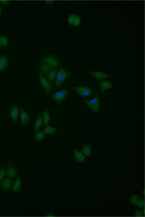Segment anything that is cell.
Here are the masks:
<instances>
[{"mask_svg":"<svg viewBox=\"0 0 145 217\" xmlns=\"http://www.w3.org/2000/svg\"><path fill=\"white\" fill-rule=\"evenodd\" d=\"M72 76V72L70 70L65 69L63 66H61L60 69H58L57 75L56 77V81H54V86L56 88H59L63 82L65 81L66 80H67L69 78Z\"/></svg>","mask_w":145,"mask_h":217,"instance_id":"obj_1","label":"cell"},{"mask_svg":"<svg viewBox=\"0 0 145 217\" xmlns=\"http://www.w3.org/2000/svg\"><path fill=\"white\" fill-rule=\"evenodd\" d=\"M73 89L76 91L77 95H80L83 97H91L94 93L95 90L89 87V86H85V85H80V86H73Z\"/></svg>","mask_w":145,"mask_h":217,"instance_id":"obj_2","label":"cell"},{"mask_svg":"<svg viewBox=\"0 0 145 217\" xmlns=\"http://www.w3.org/2000/svg\"><path fill=\"white\" fill-rule=\"evenodd\" d=\"M85 104L87 105L89 108L91 109L94 113H98L100 110V105H99V95L98 93L96 94V96L92 99L91 100H84Z\"/></svg>","mask_w":145,"mask_h":217,"instance_id":"obj_3","label":"cell"},{"mask_svg":"<svg viewBox=\"0 0 145 217\" xmlns=\"http://www.w3.org/2000/svg\"><path fill=\"white\" fill-rule=\"evenodd\" d=\"M68 94H69L68 89H61V90H60V91H57V93L52 95V99L55 100L56 104L57 105H60L61 104V102L63 101V100L68 95Z\"/></svg>","mask_w":145,"mask_h":217,"instance_id":"obj_4","label":"cell"},{"mask_svg":"<svg viewBox=\"0 0 145 217\" xmlns=\"http://www.w3.org/2000/svg\"><path fill=\"white\" fill-rule=\"evenodd\" d=\"M42 61L43 62H46V63H48L50 65H52V66L54 67H61V62H59V60H58L56 56H55V55L53 54H48L45 56H43L42 59H41Z\"/></svg>","mask_w":145,"mask_h":217,"instance_id":"obj_5","label":"cell"},{"mask_svg":"<svg viewBox=\"0 0 145 217\" xmlns=\"http://www.w3.org/2000/svg\"><path fill=\"white\" fill-rule=\"evenodd\" d=\"M38 75H39V78H40V82H41V84H42V87L45 89V90H46L47 93L50 94L52 90H53V86H52V84L46 80V78L44 77V76L40 72V70H38Z\"/></svg>","mask_w":145,"mask_h":217,"instance_id":"obj_6","label":"cell"},{"mask_svg":"<svg viewBox=\"0 0 145 217\" xmlns=\"http://www.w3.org/2000/svg\"><path fill=\"white\" fill-rule=\"evenodd\" d=\"M0 186L1 188L3 189L5 191H10L13 188V181H12L11 178H6L4 179L2 182H1V184H0Z\"/></svg>","mask_w":145,"mask_h":217,"instance_id":"obj_7","label":"cell"},{"mask_svg":"<svg viewBox=\"0 0 145 217\" xmlns=\"http://www.w3.org/2000/svg\"><path fill=\"white\" fill-rule=\"evenodd\" d=\"M7 177H9V178H13V177H18V171L17 170V168L15 167H13L11 163H8V167L7 168Z\"/></svg>","mask_w":145,"mask_h":217,"instance_id":"obj_8","label":"cell"},{"mask_svg":"<svg viewBox=\"0 0 145 217\" xmlns=\"http://www.w3.org/2000/svg\"><path fill=\"white\" fill-rule=\"evenodd\" d=\"M53 68H55L54 66H52V65H50L48 63H46V62H43V61L41 60V67L38 69L41 73L42 74L48 73V72L51 71Z\"/></svg>","mask_w":145,"mask_h":217,"instance_id":"obj_9","label":"cell"},{"mask_svg":"<svg viewBox=\"0 0 145 217\" xmlns=\"http://www.w3.org/2000/svg\"><path fill=\"white\" fill-rule=\"evenodd\" d=\"M20 120H21V124L25 125L30 121V117L23 108H20Z\"/></svg>","mask_w":145,"mask_h":217,"instance_id":"obj_10","label":"cell"},{"mask_svg":"<svg viewBox=\"0 0 145 217\" xmlns=\"http://www.w3.org/2000/svg\"><path fill=\"white\" fill-rule=\"evenodd\" d=\"M18 113H19V108L18 107V105H13V108L10 110V117H11L12 120L13 121V123H17L18 121Z\"/></svg>","mask_w":145,"mask_h":217,"instance_id":"obj_11","label":"cell"},{"mask_svg":"<svg viewBox=\"0 0 145 217\" xmlns=\"http://www.w3.org/2000/svg\"><path fill=\"white\" fill-rule=\"evenodd\" d=\"M57 72H58L57 68H53L51 71H49L48 73L46 74V79L50 82V83H51V84L55 81L56 77H57Z\"/></svg>","mask_w":145,"mask_h":217,"instance_id":"obj_12","label":"cell"},{"mask_svg":"<svg viewBox=\"0 0 145 217\" xmlns=\"http://www.w3.org/2000/svg\"><path fill=\"white\" fill-rule=\"evenodd\" d=\"M73 152H74L75 159L77 160L78 163H85V162L86 159H85V155L82 152H80V151L77 150L76 148L73 149Z\"/></svg>","mask_w":145,"mask_h":217,"instance_id":"obj_13","label":"cell"},{"mask_svg":"<svg viewBox=\"0 0 145 217\" xmlns=\"http://www.w3.org/2000/svg\"><path fill=\"white\" fill-rule=\"evenodd\" d=\"M21 188H22V180H21L20 177H18L17 180L15 181V182H14L13 187V189H12V192L13 194L18 193V192H19L20 191Z\"/></svg>","mask_w":145,"mask_h":217,"instance_id":"obj_14","label":"cell"},{"mask_svg":"<svg viewBox=\"0 0 145 217\" xmlns=\"http://www.w3.org/2000/svg\"><path fill=\"white\" fill-rule=\"evenodd\" d=\"M91 75L93 76L97 80H104V79H106L110 76L108 74L103 73V72H100V71H91Z\"/></svg>","mask_w":145,"mask_h":217,"instance_id":"obj_15","label":"cell"},{"mask_svg":"<svg viewBox=\"0 0 145 217\" xmlns=\"http://www.w3.org/2000/svg\"><path fill=\"white\" fill-rule=\"evenodd\" d=\"M114 86L113 83H111L110 81H104L99 83V88L101 89V91H105L106 89H109L112 88Z\"/></svg>","mask_w":145,"mask_h":217,"instance_id":"obj_16","label":"cell"},{"mask_svg":"<svg viewBox=\"0 0 145 217\" xmlns=\"http://www.w3.org/2000/svg\"><path fill=\"white\" fill-rule=\"evenodd\" d=\"M81 152L86 157L91 156V144H84L81 147Z\"/></svg>","mask_w":145,"mask_h":217,"instance_id":"obj_17","label":"cell"},{"mask_svg":"<svg viewBox=\"0 0 145 217\" xmlns=\"http://www.w3.org/2000/svg\"><path fill=\"white\" fill-rule=\"evenodd\" d=\"M42 114H40L38 116V118L37 119V120L35 122V125H34V131L36 133H38L39 131V129L40 128L42 127Z\"/></svg>","mask_w":145,"mask_h":217,"instance_id":"obj_18","label":"cell"},{"mask_svg":"<svg viewBox=\"0 0 145 217\" xmlns=\"http://www.w3.org/2000/svg\"><path fill=\"white\" fill-rule=\"evenodd\" d=\"M42 122L44 123L45 125H48L50 123V115H49V112L47 111V109L45 108L44 109V112H43V114H42Z\"/></svg>","mask_w":145,"mask_h":217,"instance_id":"obj_19","label":"cell"},{"mask_svg":"<svg viewBox=\"0 0 145 217\" xmlns=\"http://www.w3.org/2000/svg\"><path fill=\"white\" fill-rule=\"evenodd\" d=\"M57 131V128H54L52 126H50V125H46L45 128L43 129V132L46 134H55Z\"/></svg>","mask_w":145,"mask_h":217,"instance_id":"obj_20","label":"cell"},{"mask_svg":"<svg viewBox=\"0 0 145 217\" xmlns=\"http://www.w3.org/2000/svg\"><path fill=\"white\" fill-rule=\"evenodd\" d=\"M9 43V39L7 36L1 35L0 36V45L2 47H6Z\"/></svg>","mask_w":145,"mask_h":217,"instance_id":"obj_21","label":"cell"},{"mask_svg":"<svg viewBox=\"0 0 145 217\" xmlns=\"http://www.w3.org/2000/svg\"><path fill=\"white\" fill-rule=\"evenodd\" d=\"M0 63L4 66V67H8L9 66V62H8V59L7 58L6 55L2 54L0 56Z\"/></svg>","mask_w":145,"mask_h":217,"instance_id":"obj_22","label":"cell"},{"mask_svg":"<svg viewBox=\"0 0 145 217\" xmlns=\"http://www.w3.org/2000/svg\"><path fill=\"white\" fill-rule=\"evenodd\" d=\"M44 137H45V133L44 132H38L37 133V134H36V138H35V140L37 141V142H40V141H42L43 139H44Z\"/></svg>","mask_w":145,"mask_h":217,"instance_id":"obj_23","label":"cell"},{"mask_svg":"<svg viewBox=\"0 0 145 217\" xmlns=\"http://www.w3.org/2000/svg\"><path fill=\"white\" fill-rule=\"evenodd\" d=\"M6 172H7V167H0V182L4 180V177L6 176Z\"/></svg>","mask_w":145,"mask_h":217,"instance_id":"obj_24","label":"cell"},{"mask_svg":"<svg viewBox=\"0 0 145 217\" xmlns=\"http://www.w3.org/2000/svg\"><path fill=\"white\" fill-rule=\"evenodd\" d=\"M138 199H139V197H138V195H133V196H131V199H130L131 204L134 205V206H135L136 204H137V202L138 201Z\"/></svg>","mask_w":145,"mask_h":217,"instance_id":"obj_25","label":"cell"},{"mask_svg":"<svg viewBox=\"0 0 145 217\" xmlns=\"http://www.w3.org/2000/svg\"><path fill=\"white\" fill-rule=\"evenodd\" d=\"M75 18H76V14H70L68 16V18H67V21L70 25L73 26V23H74V21H75Z\"/></svg>","mask_w":145,"mask_h":217,"instance_id":"obj_26","label":"cell"},{"mask_svg":"<svg viewBox=\"0 0 145 217\" xmlns=\"http://www.w3.org/2000/svg\"><path fill=\"white\" fill-rule=\"evenodd\" d=\"M80 22H81V19H80V18L79 17V16L76 14V18H75V21H74L73 26H74V27H77V26H78V25H80Z\"/></svg>","mask_w":145,"mask_h":217,"instance_id":"obj_27","label":"cell"},{"mask_svg":"<svg viewBox=\"0 0 145 217\" xmlns=\"http://www.w3.org/2000/svg\"><path fill=\"white\" fill-rule=\"evenodd\" d=\"M136 205H137L138 207H139V208H144V201L143 199H138Z\"/></svg>","mask_w":145,"mask_h":217,"instance_id":"obj_28","label":"cell"},{"mask_svg":"<svg viewBox=\"0 0 145 217\" xmlns=\"http://www.w3.org/2000/svg\"><path fill=\"white\" fill-rule=\"evenodd\" d=\"M134 216L137 217H144V213L143 211H140L139 210H135Z\"/></svg>","mask_w":145,"mask_h":217,"instance_id":"obj_29","label":"cell"},{"mask_svg":"<svg viewBox=\"0 0 145 217\" xmlns=\"http://www.w3.org/2000/svg\"><path fill=\"white\" fill-rule=\"evenodd\" d=\"M0 3L2 4H4V5H7V4H9L11 2L10 1H4V0H0Z\"/></svg>","mask_w":145,"mask_h":217,"instance_id":"obj_30","label":"cell"},{"mask_svg":"<svg viewBox=\"0 0 145 217\" xmlns=\"http://www.w3.org/2000/svg\"><path fill=\"white\" fill-rule=\"evenodd\" d=\"M56 215L53 213V212H48V213H46V216H55Z\"/></svg>","mask_w":145,"mask_h":217,"instance_id":"obj_31","label":"cell"},{"mask_svg":"<svg viewBox=\"0 0 145 217\" xmlns=\"http://www.w3.org/2000/svg\"><path fill=\"white\" fill-rule=\"evenodd\" d=\"M45 3L47 5H52V4H54V1H45Z\"/></svg>","mask_w":145,"mask_h":217,"instance_id":"obj_32","label":"cell"},{"mask_svg":"<svg viewBox=\"0 0 145 217\" xmlns=\"http://www.w3.org/2000/svg\"><path fill=\"white\" fill-rule=\"evenodd\" d=\"M4 70H5V67L0 63V71H4Z\"/></svg>","mask_w":145,"mask_h":217,"instance_id":"obj_33","label":"cell"},{"mask_svg":"<svg viewBox=\"0 0 145 217\" xmlns=\"http://www.w3.org/2000/svg\"><path fill=\"white\" fill-rule=\"evenodd\" d=\"M3 14V11H2V8L0 7V16Z\"/></svg>","mask_w":145,"mask_h":217,"instance_id":"obj_34","label":"cell"},{"mask_svg":"<svg viewBox=\"0 0 145 217\" xmlns=\"http://www.w3.org/2000/svg\"><path fill=\"white\" fill-rule=\"evenodd\" d=\"M0 47H1V45H0Z\"/></svg>","mask_w":145,"mask_h":217,"instance_id":"obj_35","label":"cell"}]
</instances>
